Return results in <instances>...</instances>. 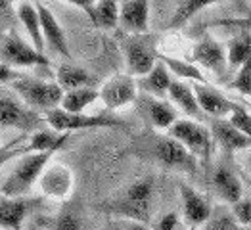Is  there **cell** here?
<instances>
[{"label": "cell", "mask_w": 251, "mask_h": 230, "mask_svg": "<svg viewBox=\"0 0 251 230\" xmlns=\"http://www.w3.org/2000/svg\"><path fill=\"white\" fill-rule=\"evenodd\" d=\"M136 146H138V150H134L136 155L153 159L161 167L178 171V173H190V175L198 173V157L192 155L178 140H175L169 134L144 136Z\"/></svg>", "instance_id": "obj_1"}, {"label": "cell", "mask_w": 251, "mask_h": 230, "mask_svg": "<svg viewBox=\"0 0 251 230\" xmlns=\"http://www.w3.org/2000/svg\"><path fill=\"white\" fill-rule=\"evenodd\" d=\"M151 205H153V180L144 179L130 184L119 196L111 198L104 209L117 215L119 219L148 223L151 217Z\"/></svg>", "instance_id": "obj_2"}, {"label": "cell", "mask_w": 251, "mask_h": 230, "mask_svg": "<svg viewBox=\"0 0 251 230\" xmlns=\"http://www.w3.org/2000/svg\"><path fill=\"white\" fill-rule=\"evenodd\" d=\"M58 150H46V152H29L20 157V163L12 171V175L2 184L0 194L8 198H23L33 184L41 179L42 171L52 159V155Z\"/></svg>", "instance_id": "obj_3"}, {"label": "cell", "mask_w": 251, "mask_h": 230, "mask_svg": "<svg viewBox=\"0 0 251 230\" xmlns=\"http://www.w3.org/2000/svg\"><path fill=\"white\" fill-rule=\"evenodd\" d=\"M10 86L35 111H48V109L60 107L62 104L63 90L58 83H46L41 79L21 75L16 81H12Z\"/></svg>", "instance_id": "obj_4"}, {"label": "cell", "mask_w": 251, "mask_h": 230, "mask_svg": "<svg viewBox=\"0 0 251 230\" xmlns=\"http://www.w3.org/2000/svg\"><path fill=\"white\" fill-rule=\"evenodd\" d=\"M44 123L56 132H73V130H92V128H111L125 127V121L115 119L111 115H84L69 113L62 107H54L44 111Z\"/></svg>", "instance_id": "obj_5"}, {"label": "cell", "mask_w": 251, "mask_h": 230, "mask_svg": "<svg viewBox=\"0 0 251 230\" xmlns=\"http://www.w3.org/2000/svg\"><path fill=\"white\" fill-rule=\"evenodd\" d=\"M41 115L31 109L16 92L0 88V127L18 128L23 132H37L41 128Z\"/></svg>", "instance_id": "obj_6"}, {"label": "cell", "mask_w": 251, "mask_h": 230, "mask_svg": "<svg viewBox=\"0 0 251 230\" xmlns=\"http://www.w3.org/2000/svg\"><path fill=\"white\" fill-rule=\"evenodd\" d=\"M123 54L125 63L128 69V75L142 77L151 71V67L159 62V54L155 48V37L140 33V35H130L123 41Z\"/></svg>", "instance_id": "obj_7"}, {"label": "cell", "mask_w": 251, "mask_h": 230, "mask_svg": "<svg viewBox=\"0 0 251 230\" xmlns=\"http://www.w3.org/2000/svg\"><path fill=\"white\" fill-rule=\"evenodd\" d=\"M169 136L178 140L182 146L188 150L192 155L198 159H209L211 150H213V136L211 130L205 128L200 121L194 119H176L169 127Z\"/></svg>", "instance_id": "obj_8"}, {"label": "cell", "mask_w": 251, "mask_h": 230, "mask_svg": "<svg viewBox=\"0 0 251 230\" xmlns=\"http://www.w3.org/2000/svg\"><path fill=\"white\" fill-rule=\"evenodd\" d=\"M0 63L10 67H35L48 65V60L33 44L23 41L16 31H8L0 39Z\"/></svg>", "instance_id": "obj_9"}, {"label": "cell", "mask_w": 251, "mask_h": 230, "mask_svg": "<svg viewBox=\"0 0 251 230\" xmlns=\"http://www.w3.org/2000/svg\"><path fill=\"white\" fill-rule=\"evenodd\" d=\"M100 98L107 109H119L138 98V84L132 75H113L100 88Z\"/></svg>", "instance_id": "obj_10"}, {"label": "cell", "mask_w": 251, "mask_h": 230, "mask_svg": "<svg viewBox=\"0 0 251 230\" xmlns=\"http://www.w3.org/2000/svg\"><path fill=\"white\" fill-rule=\"evenodd\" d=\"M178 192H180V204H182V217H184L186 225L190 229L203 227L213 211L207 200L184 182L178 184Z\"/></svg>", "instance_id": "obj_11"}, {"label": "cell", "mask_w": 251, "mask_h": 230, "mask_svg": "<svg viewBox=\"0 0 251 230\" xmlns=\"http://www.w3.org/2000/svg\"><path fill=\"white\" fill-rule=\"evenodd\" d=\"M136 100H138L140 113L150 121V125L153 127V128H159V130L169 128V127L178 119L176 109L169 104V102L161 100V98H155V96H150V94L142 92V96L136 98Z\"/></svg>", "instance_id": "obj_12"}, {"label": "cell", "mask_w": 251, "mask_h": 230, "mask_svg": "<svg viewBox=\"0 0 251 230\" xmlns=\"http://www.w3.org/2000/svg\"><path fill=\"white\" fill-rule=\"evenodd\" d=\"M211 136L217 146H221L225 152H238L251 148V136L244 134L232 125L228 119L213 117L211 119Z\"/></svg>", "instance_id": "obj_13"}, {"label": "cell", "mask_w": 251, "mask_h": 230, "mask_svg": "<svg viewBox=\"0 0 251 230\" xmlns=\"http://www.w3.org/2000/svg\"><path fill=\"white\" fill-rule=\"evenodd\" d=\"M37 6V12H39V20H41V29H42V39L44 44L50 46V50H54L56 54H60L63 58H69V44L65 39V33H63L60 21L56 20V16L44 6L41 2L35 4Z\"/></svg>", "instance_id": "obj_14"}, {"label": "cell", "mask_w": 251, "mask_h": 230, "mask_svg": "<svg viewBox=\"0 0 251 230\" xmlns=\"http://www.w3.org/2000/svg\"><path fill=\"white\" fill-rule=\"evenodd\" d=\"M148 20H150V0H128L119 8V23L130 35L146 33Z\"/></svg>", "instance_id": "obj_15"}, {"label": "cell", "mask_w": 251, "mask_h": 230, "mask_svg": "<svg viewBox=\"0 0 251 230\" xmlns=\"http://www.w3.org/2000/svg\"><path fill=\"white\" fill-rule=\"evenodd\" d=\"M194 94L196 100L201 107V111L209 117H225L232 111V107L236 104H232L230 100H226L221 92H217L215 88H211L209 84L194 83Z\"/></svg>", "instance_id": "obj_16"}, {"label": "cell", "mask_w": 251, "mask_h": 230, "mask_svg": "<svg viewBox=\"0 0 251 230\" xmlns=\"http://www.w3.org/2000/svg\"><path fill=\"white\" fill-rule=\"evenodd\" d=\"M173 83L171 79V71L167 69L165 63L159 62L151 67V71L138 77V88L144 92V94H150V96H155V98H163L165 94H169V86Z\"/></svg>", "instance_id": "obj_17"}, {"label": "cell", "mask_w": 251, "mask_h": 230, "mask_svg": "<svg viewBox=\"0 0 251 230\" xmlns=\"http://www.w3.org/2000/svg\"><path fill=\"white\" fill-rule=\"evenodd\" d=\"M31 209L25 198H8L0 194V229L18 230Z\"/></svg>", "instance_id": "obj_18"}, {"label": "cell", "mask_w": 251, "mask_h": 230, "mask_svg": "<svg viewBox=\"0 0 251 230\" xmlns=\"http://www.w3.org/2000/svg\"><path fill=\"white\" fill-rule=\"evenodd\" d=\"M194 60L201 63L203 67H209L215 73H223L225 65H226V52L225 48L213 39H205V41L198 42L194 52H192Z\"/></svg>", "instance_id": "obj_19"}, {"label": "cell", "mask_w": 251, "mask_h": 230, "mask_svg": "<svg viewBox=\"0 0 251 230\" xmlns=\"http://www.w3.org/2000/svg\"><path fill=\"white\" fill-rule=\"evenodd\" d=\"M169 98L173 100V104L178 105L186 115H190L194 121H203V111H201V107L198 104V100H196V94H194V90L190 88L186 83H182V81H173L171 86H169Z\"/></svg>", "instance_id": "obj_20"}, {"label": "cell", "mask_w": 251, "mask_h": 230, "mask_svg": "<svg viewBox=\"0 0 251 230\" xmlns=\"http://www.w3.org/2000/svg\"><path fill=\"white\" fill-rule=\"evenodd\" d=\"M73 182V175L62 165H54L50 167L41 177V188L46 196H54V198H62L69 192V186Z\"/></svg>", "instance_id": "obj_21"}, {"label": "cell", "mask_w": 251, "mask_h": 230, "mask_svg": "<svg viewBox=\"0 0 251 230\" xmlns=\"http://www.w3.org/2000/svg\"><path fill=\"white\" fill-rule=\"evenodd\" d=\"M213 188L228 204H236L242 200V182L236 179L230 169L219 167L213 173Z\"/></svg>", "instance_id": "obj_22"}, {"label": "cell", "mask_w": 251, "mask_h": 230, "mask_svg": "<svg viewBox=\"0 0 251 230\" xmlns=\"http://www.w3.org/2000/svg\"><path fill=\"white\" fill-rule=\"evenodd\" d=\"M18 20L23 23L31 44L39 50L44 52V39H42V29H41V20H39V12H37V6L29 4V2H20L18 6Z\"/></svg>", "instance_id": "obj_23"}, {"label": "cell", "mask_w": 251, "mask_h": 230, "mask_svg": "<svg viewBox=\"0 0 251 230\" xmlns=\"http://www.w3.org/2000/svg\"><path fill=\"white\" fill-rule=\"evenodd\" d=\"M98 83L94 75H90L86 69L77 65H60L58 67V84L62 90H75L84 86H94Z\"/></svg>", "instance_id": "obj_24"}, {"label": "cell", "mask_w": 251, "mask_h": 230, "mask_svg": "<svg viewBox=\"0 0 251 230\" xmlns=\"http://www.w3.org/2000/svg\"><path fill=\"white\" fill-rule=\"evenodd\" d=\"M96 98H100V90L94 86H84L75 90H65L60 107L69 113H81L86 105H90Z\"/></svg>", "instance_id": "obj_25"}, {"label": "cell", "mask_w": 251, "mask_h": 230, "mask_svg": "<svg viewBox=\"0 0 251 230\" xmlns=\"http://www.w3.org/2000/svg\"><path fill=\"white\" fill-rule=\"evenodd\" d=\"M90 20L98 27H102V29H113L117 25V21H119V4H117V0H98L94 4Z\"/></svg>", "instance_id": "obj_26"}, {"label": "cell", "mask_w": 251, "mask_h": 230, "mask_svg": "<svg viewBox=\"0 0 251 230\" xmlns=\"http://www.w3.org/2000/svg\"><path fill=\"white\" fill-rule=\"evenodd\" d=\"M251 58V33L244 31L242 35L234 37L228 42V50H226V62L232 67H240L244 62H248Z\"/></svg>", "instance_id": "obj_27"}, {"label": "cell", "mask_w": 251, "mask_h": 230, "mask_svg": "<svg viewBox=\"0 0 251 230\" xmlns=\"http://www.w3.org/2000/svg\"><path fill=\"white\" fill-rule=\"evenodd\" d=\"M159 60L167 65L169 71H173L180 79H186V81H194V83H201V84H209L207 79H205V75L201 73V69L196 67L194 63L184 62V60H173L169 56H159Z\"/></svg>", "instance_id": "obj_28"}, {"label": "cell", "mask_w": 251, "mask_h": 230, "mask_svg": "<svg viewBox=\"0 0 251 230\" xmlns=\"http://www.w3.org/2000/svg\"><path fill=\"white\" fill-rule=\"evenodd\" d=\"M215 2H221V0H184V2L176 8L175 16L171 18L169 27H180V25H184L194 14L201 12L205 6H211V4H215Z\"/></svg>", "instance_id": "obj_29"}, {"label": "cell", "mask_w": 251, "mask_h": 230, "mask_svg": "<svg viewBox=\"0 0 251 230\" xmlns=\"http://www.w3.org/2000/svg\"><path fill=\"white\" fill-rule=\"evenodd\" d=\"M203 230H240V225L232 213L225 209H217L211 211V217L203 225Z\"/></svg>", "instance_id": "obj_30"}, {"label": "cell", "mask_w": 251, "mask_h": 230, "mask_svg": "<svg viewBox=\"0 0 251 230\" xmlns=\"http://www.w3.org/2000/svg\"><path fill=\"white\" fill-rule=\"evenodd\" d=\"M230 86L244 96H251V58L240 65V71L236 73Z\"/></svg>", "instance_id": "obj_31"}, {"label": "cell", "mask_w": 251, "mask_h": 230, "mask_svg": "<svg viewBox=\"0 0 251 230\" xmlns=\"http://www.w3.org/2000/svg\"><path fill=\"white\" fill-rule=\"evenodd\" d=\"M54 230H81V217H79L77 209L75 207L63 209L56 219Z\"/></svg>", "instance_id": "obj_32"}, {"label": "cell", "mask_w": 251, "mask_h": 230, "mask_svg": "<svg viewBox=\"0 0 251 230\" xmlns=\"http://www.w3.org/2000/svg\"><path fill=\"white\" fill-rule=\"evenodd\" d=\"M228 121H230L238 130H242L244 134L251 136V113H248L244 107L234 105L230 111V119H228Z\"/></svg>", "instance_id": "obj_33"}, {"label": "cell", "mask_w": 251, "mask_h": 230, "mask_svg": "<svg viewBox=\"0 0 251 230\" xmlns=\"http://www.w3.org/2000/svg\"><path fill=\"white\" fill-rule=\"evenodd\" d=\"M232 215L238 221V225L242 227H250L251 225V200H240L236 204H232Z\"/></svg>", "instance_id": "obj_34"}, {"label": "cell", "mask_w": 251, "mask_h": 230, "mask_svg": "<svg viewBox=\"0 0 251 230\" xmlns=\"http://www.w3.org/2000/svg\"><path fill=\"white\" fill-rule=\"evenodd\" d=\"M23 153H29L27 146H0V167H4L16 157H21Z\"/></svg>", "instance_id": "obj_35"}, {"label": "cell", "mask_w": 251, "mask_h": 230, "mask_svg": "<svg viewBox=\"0 0 251 230\" xmlns=\"http://www.w3.org/2000/svg\"><path fill=\"white\" fill-rule=\"evenodd\" d=\"M104 230H151L148 229L144 223L138 221H128V219H117L113 223H109Z\"/></svg>", "instance_id": "obj_36"}, {"label": "cell", "mask_w": 251, "mask_h": 230, "mask_svg": "<svg viewBox=\"0 0 251 230\" xmlns=\"http://www.w3.org/2000/svg\"><path fill=\"white\" fill-rule=\"evenodd\" d=\"M151 230H178V215H176L175 211L163 215V217L151 227Z\"/></svg>", "instance_id": "obj_37"}, {"label": "cell", "mask_w": 251, "mask_h": 230, "mask_svg": "<svg viewBox=\"0 0 251 230\" xmlns=\"http://www.w3.org/2000/svg\"><path fill=\"white\" fill-rule=\"evenodd\" d=\"M18 77H21V73H18L16 69H12L10 65L0 63V84H10L12 81H16Z\"/></svg>", "instance_id": "obj_38"}, {"label": "cell", "mask_w": 251, "mask_h": 230, "mask_svg": "<svg viewBox=\"0 0 251 230\" xmlns=\"http://www.w3.org/2000/svg\"><path fill=\"white\" fill-rule=\"evenodd\" d=\"M65 2H69V4H75L77 8H81L84 10L88 16H92V10H94V4H96V0H65Z\"/></svg>", "instance_id": "obj_39"}, {"label": "cell", "mask_w": 251, "mask_h": 230, "mask_svg": "<svg viewBox=\"0 0 251 230\" xmlns=\"http://www.w3.org/2000/svg\"><path fill=\"white\" fill-rule=\"evenodd\" d=\"M10 0H0V18H6L10 14Z\"/></svg>", "instance_id": "obj_40"}, {"label": "cell", "mask_w": 251, "mask_h": 230, "mask_svg": "<svg viewBox=\"0 0 251 230\" xmlns=\"http://www.w3.org/2000/svg\"><path fill=\"white\" fill-rule=\"evenodd\" d=\"M240 230H251V225H250V227H242Z\"/></svg>", "instance_id": "obj_41"}, {"label": "cell", "mask_w": 251, "mask_h": 230, "mask_svg": "<svg viewBox=\"0 0 251 230\" xmlns=\"http://www.w3.org/2000/svg\"><path fill=\"white\" fill-rule=\"evenodd\" d=\"M2 35H4V31H2V27H0V39H2Z\"/></svg>", "instance_id": "obj_42"}, {"label": "cell", "mask_w": 251, "mask_h": 230, "mask_svg": "<svg viewBox=\"0 0 251 230\" xmlns=\"http://www.w3.org/2000/svg\"><path fill=\"white\" fill-rule=\"evenodd\" d=\"M250 175H251V157H250Z\"/></svg>", "instance_id": "obj_43"}, {"label": "cell", "mask_w": 251, "mask_h": 230, "mask_svg": "<svg viewBox=\"0 0 251 230\" xmlns=\"http://www.w3.org/2000/svg\"><path fill=\"white\" fill-rule=\"evenodd\" d=\"M10 2H18V0H10Z\"/></svg>", "instance_id": "obj_44"}]
</instances>
